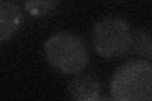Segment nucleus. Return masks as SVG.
<instances>
[{
  "mask_svg": "<svg viewBox=\"0 0 152 101\" xmlns=\"http://www.w3.org/2000/svg\"><path fill=\"white\" fill-rule=\"evenodd\" d=\"M43 49L48 63L65 75L80 73L89 63L86 43L80 36L69 31L53 33L45 42Z\"/></svg>",
  "mask_w": 152,
  "mask_h": 101,
  "instance_id": "nucleus-1",
  "label": "nucleus"
},
{
  "mask_svg": "<svg viewBox=\"0 0 152 101\" xmlns=\"http://www.w3.org/2000/svg\"><path fill=\"white\" fill-rule=\"evenodd\" d=\"M110 97L115 101H150L152 99V65L134 60L122 65L110 80Z\"/></svg>",
  "mask_w": 152,
  "mask_h": 101,
  "instance_id": "nucleus-2",
  "label": "nucleus"
},
{
  "mask_svg": "<svg viewBox=\"0 0 152 101\" xmlns=\"http://www.w3.org/2000/svg\"><path fill=\"white\" fill-rule=\"evenodd\" d=\"M94 51L104 58H117L131 51L132 29L124 19L108 15L95 23L91 31Z\"/></svg>",
  "mask_w": 152,
  "mask_h": 101,
  "instance_id": "nucleus-3",
  "label": "nucleus"
},
{
  "mask_svg": "<svg viewBox=\"0 0 152 101\" xmlns=\"http://www.w3.org/2000/svg\"><path fill=\"white\" fill-rule=\"evenodd\" d=\"M24 22L22 8L13 0H0V43H5L20 31Z\"/></svg>",
  "mask_w": 152,
  "mask_h": 101,
  "instance_id": "nucleus-4",
  "label": "nucleus"
},
{
  "mask_svg": "<svg viewBox=\"0 0 152 101\" xmlns=\"http://www.w3.org/2000/svg\"><path fill=\"white\" fill-rule=\"evenodd\" d=\"M67 94L72 100L96 101L102 99V84L91 73H76L67 84Z\"/></svg>",
  "mask_w": 152,
  "mask_h": 101,
  "instance_id": "nucleus-5",
  "label": "nucleus"
},
{
  "mask_svg": "<svg viewBox=\"0 0 152 101\" xmlns=\"http://www.w3.org/2000/svg\"><path fill=\"white\" fill-rule=\"evenodd\" d=\"M131 49L133 53L140 56L142 60L151 61L152 57V44H151V33L148 28H138L132 32Z\"/></svg>",
  "mask_w": 152,
  "mask_h": 101,
  "instance_id": "nucleus-6",
  "label": "nucleus"
},
{
  "mask_svg": "<svg viewBox=\"0 0 152 101\" xmlns=\"http://www.w3.org/2000/svg\"><path fill=\"white\" fill-rule=\"evenodd\" d=\"M24 10L32 17L51 15L58 5V0H23Z\"/></svg>",
  "mask_w": 152,
  "mask_h": 101,
  "instance_id": "nucleus-7",
  "label": "nucleus"
}]
</instances>
